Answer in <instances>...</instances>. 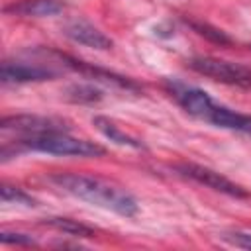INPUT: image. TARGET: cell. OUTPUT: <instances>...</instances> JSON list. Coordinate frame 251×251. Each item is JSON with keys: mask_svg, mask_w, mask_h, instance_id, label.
Instances as JSON below:
<instances>
[{"mask_svg": "<svg viewBox=\"0 0 251 251\" xmlns=\"http://www.w3.org/2000/svg\"><path fill=\"white\" fill-rule=\"evenodd\" d=\"M169 90L175 96V100L182 106V110H186L190 116L204 120L216 127L251 135V116L249 114H241L227 106L216 104L208 92L194 88V86H184V84L175 82L169 86Z\"/></svg>", "mask_w": 251, "mask_h": 251, "instance_id": "2", "label": "cell"}, {"mask_svg": "<svg viewBox=\"0 0 251 251\" xmlns=\"http://www.w3.org/2000/svg\"><path fill=\"white\" fill-rule=\"evenodd\" d=\"M192 25V29H196L200 35H206L208 39L216 41V43H229V37L222 31V29H216V27H210L208 24H198V22H188Z\"/></svg>", "mask_w": 251, "mask_h": 251, "instance_id": "13", "label": "cell"}, {"mask_svg": "<svg viewBox=\"0 0 251 251\" xmlns=\"http://www.w3.org/2000/svg\"><path fill=\"white\" fill-rule=\"evenodd\" d=\"M0 192H2V200L4 202H16V204H24V206H35L37 204L22 188H16V186H10V184H2Z\"/></svg>", "mask_w": 251, "mask_h": 251, "instance_id": "12", "label": "cell"}, {"mask_svg": "<svg viewBox=\"0 0 251 251\" xmlns=\"http://www.w3.org/2000/svg\"><path fill=\"white\" fill-rule=\"evenodd\" d=\"M63 33L69 39H73L75 43H80V45H86L92 49H112V39L108 35H104L98 27H94L92 24L82 22V20H75V22L67 24Z\"/></svg>", "mask_w": 251, "mask_h": 251, "instance_id": "8", "label": "cell"}, {"mask_svg": "<svg viewBox=\"0 0 251 251\" xmlns=\"http://www.w3.org/2000/svg\"><path fill=\"white\" fill-rule=\"evenodd\" d=\"M18 143L24 145L25 149H33V151H41V153H49V155H63V157L65 155H73V157L104 155V147H100L92 141H86V139L73 137V135H69L67 129L24 135Z\"/></svg>", "mask_w": 251, "mask_h": 251, "instance_id": "3", "label": "cell"}, {"mask_svg": "<svg viewBox=\"0 0 251 251\" xmlns=\"http://www.w3.org/2000/svg\"><path fill=\"white\" fill-rule=\"evenodd\" d=\"M0 76H2V82H6V84H10V82H16V84L41 82V80H51L55 76V71L45 69V67H37V65L6 61V63H2Z\"/></svg>", "mask_w": 251, "mask_h": 251, "instance_id": "7", "label": "cell"}, {"mask_svg": "<svg viewBox=\"0 0 251 251\" xmlns=\"http://www.w3.org/2000/svg\"><path fill=\"white\" fill-rule=\"evenodd\" d=\"M49 180L78 200H84L104 210H112L126 218H133L139 210L137 200L127 190L100 178H92L76 173H55L49 176Z\"/></svg>", "mask_w": 251, "mask_h": 251, "instance_id": "1", "label": "cell"}, {"mask_svg": "<svg viewBox=\"0 0 251 251\" xmlns=\"http://www.w3.org/2000/svg\"><path fill=\"white\" fill-rule=\"evenodd\" d=\"M92 124H94L96 129H98L100 133H104L110 141H114V143H118V145L133 147V149H143V143H141L139 139H135V137L127 135L126 131H122L112 120H108V118H104V116H96V118L92 120Z\"/></svg>", "mask_w": 251, "mask_h": 251, "instance_id": "10", "label": "cell"}, {"mask_svg": "<svg viewBox=\"0 0 251 251\" xmlns=\"http://www.w3.org/2000/svg\"><path fill=\"white\" fill-rule=\"evenodd\" d=\"M175 171L178 175L198 182V184H204V186L216 190V192H222V194H227V196H233V198H249V192L243 186L231 182L229 178H226L224 175H220V173H216V171H212L208 167L184 163V165H176Z\"/></svg>", "mask_w": 251, "mask_h": 251, "instance_id": "5", "label": "cell"}, {"mask_svg": "<svg viewBox=\"0 0 251 251\" xmlns=\"http://www.w3.org/2000/svg\"><path fill=\"white\" fill-rule=\"evenodd\" d=\"M2 243L6 245H35V241L31 239V235H25V233H8V231H2L0 235Z\"/></svg>", "mask_w": 251, "mask_h": 251, "instance_id": "15", "label": "cell"}, {"mask_svg": "<svg viewBox=\"0 0 251 251\" xmlns=\"http://www.w3.org/2000/svg\"><path fill=\"white\" fill-rule=\"evenodd\" d=\"M188 67L212 80L241 86V88H251V67L216 59V57H192L188 61Z\"/></svg>", "mask_w": 251, "mask_h": 251, "instance_id": "4", "label": "cell"}, {"mask_svg": "<svg viewBox=\"0 0 251 251\" xmlns=\"http://www.w3.org/2000/svg\"><path fill=\"white\" fill-rule=\"evenodd\" d=\"M65 8L63 0H20L4 8L6 14L14 16H29V18H43L55 16Z\"/></svg>", "mask_w": 251, "mask_h": 251, "instance_id": "9", "label": "cell"}, {"mask_svg": "<svg viewBox=\"0 0 251 251\" xmlns=\"http://www.w3.org/2000/svg\"><path fill=\"white\" fill-rule=\"evenodd\" d=\"M45 224L57 227V229L63 231V233L75 235V237H78V235H80V237H90V235H94L92 227H88V226H84V224H80V222H76V220H69V218H47Z\"/></svg>", "mask_w": 251, "mask_h": 251, "instance_id": "11", "label": "cell"}, {"mask_svg": "<svg viewBox=\"0 0 251 251\" xmlns=\"http://www.w3.org/2000/svg\"><path fill=\"white\" fill-rule=\"evenodd\" d=\"M2 129H14L24 135H33V133H45V131H61L69 127L53 118H43V116H8L2 120Z\"/></svg>", "mask_w": 251, "mask_h": 251, "instance_id": "6", "label": "cell"}, {"mask_svg": "<svg viewBox=\"0 0 251 251\" xmlns=\"http://www.w3.org/2000/svg\"><path fill=\"white\" fill-rule=\"evenodd\" d=\"M227 243L241 247V249H251V233H243V231H227L222 235Z\"/></svg>", "mask_w": 251, "mask_h": 251, "instance_id": "14", "label": "cell"}]
</instances>
